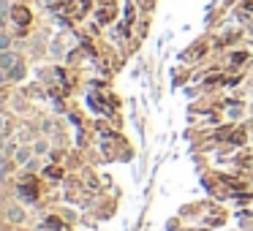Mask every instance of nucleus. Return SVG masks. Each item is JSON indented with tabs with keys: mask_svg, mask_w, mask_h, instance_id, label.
I'll use <instances>...</instances> for the list:
<instances>
[{
	"mask_svg": "<svg viewBox=\"0 0 253 231\" xmlns=\"http://www.w3.org/2000/svg\"><path fill=\"white\" fill-rule=\"evenodd\" d=\"M3 215H6L8 223H25V209L17 207V204H11V207L3 209Z\"/></svg>",
	"mask_w": 253,
	"mask_h": 231,
	"instance_id": "1",
	"label": "nucleus"
},
{
	"mask_svg": "<svg viewBox=\"0 0 253 231\" xmlns=\"http://www.w3.org/2000/svg\"><path fill=\"white\" fill-rule=\"evenodd\" d=\"M17 63H19V57L14 55L11 49H3V52H0V68H3V71H11Z\"/></svg>",
	"mask_w": 253,
	"mask_h": 231,
	"instance_id": "2",
	"label": "nucleus"
},
{
	"mask_svg": "<svg viewBox=\"0 0 253 231\" xmlns=\"http://www.w3.org/2000/svg\"><path fill=\"white\" fill-rule=\"evenodd\" d=\"M22 77H25V63H17V66L8 71V82H22Z\"/></svg>",
	"mask_w": 253,
	"mask_h": 231,
	"instance_id": "3",
	"label": "nucleus"
},
{
	"mask_svg": "<svg viewBox=\"0 0 253 231\" xmlns=\"http://www.w3.org/2000/svg\"><path fill=\"white\" fill-rule=\"evenodd\" d=\"M14 22H17V25H28V22H30L28 8H22V6H19V8H14Z\"/></svg>",
	"mask_w": 253,
	"mask_h": 231,
	"instance_id": "4",
	"label": "nucleus"
},
{
	"mask_svg": "<svg viewBox=\"0 0 253 231\" xmlns=\"http://www.w3.org/2000/svg\"><path fill=\"white\" fill-rule=\"evenodd\" d=\"M11 44H14V38L8 33H3V30H0V52L3 49H11Z\"/></svg>",
	"mask_w": 253,
	"mask_h": 231,
	"instance_id": "5",
	"label": "nucleus"
},
{
	"mask_svg": "<svg viewBox=\"0 0 253 231\" xmlns=\"http://www.w3.org/2000/svg\"><path fill=\"white\" fill-rule=\"evenodd\" d=\"M28 160H30V150L28 147H22V150H17V163H28Z\"/></svg>",
	"mask_w": 253,
	"mask_h": 231,
	"instance_id": "6",
	"label": "nucleus"
},
{
	"mask_svg": "<svg viewBox=\"0 0 253 231\" xmlns=\"http://www.w3.org/2000/svg\"><path fill=\"white\" fill-rule=\"evenodd\" d=\"M33 153H36V155H44V153H46V142H44V139H39V142L33 144Z\"/></svg>",
	"mask_w": 253,
	"mask_h": 231,
	"instance_id": "7",
	"label": "nucleus"
},
{
	"mask_svg": "<svg viewBox=\"0 0 253 231\" xmlns=\"http://www.w3.org/2000/svg\"><path fill=\"white\" fill-rule=\"evenodd\" d=\"M14 153H17V147H14V144H6V147H3V155H6V158H11Z\"/></svg>",
	"mask_w": 253,
	"mask_h": 231,
	"instance_id": "8",
	"label": "nucleus"
},
{
	"mask_svg": "<svg viewBox=\"0 0 253 231\" xmlns=\"http://www.w3.org/2000/svg\"><path fill=\"white\" fill-rule=\"evenodd\" d=\"M6 11H8V3H6V0H0V17H3Z\"/></svg>",
	"mask_w": 253,
	"mask_h": 231,
	"instance_id": "9",
	"label": "nucleus"
},
{
	"mask_svg": "<svg viewBox=\"0 0 253 231\" xmlns=\"http://www.w3.org/2000/svg\"><path fill=\"white\" fill-rule=\"evenodd\" d=\"M46 177H60V169H46Z\"/></svg>",
	"mask_w": 253,
	"mask_h": 231,
	"instance_id": "10",
	"label": "nucleus"
},
{
	"mask_svg": "<svg viewBox=\"0 0 253 231\" xmlns=\"http://www.w3.org/2000/svg\"><path fill=\"white\" fill-rule=\"evenodd\" d=\"M245 57H248V55H242V52H237V55H234V63H245Z\"/></svg>",
	"mask_w": 253,
	"mask_h": 231,
	"instance_id": "11",
	"label": "nucleus"
},
{
	"mask_svg": "<svg viewBox=\"0 0 253 231\" xmlns=\"http://www.w3.org/2000/svg\"><path fill=\"white\" fill-rule=\"evenodd\" d=\"M6 79H8V71H3V68H0V84L6 82Z\"/></svg>",
	"mask_w": 253,
	"mask_h": 231,
	"instance_id": "12",
	"label": "nucleus"
},
{
	"mask_svg": "<svg viewBox=\"0 0 253 231\" xmlns=\"http://www.w3.org/2000/svg\"><path fill=\"white\" fill-rule=\"evenodd\" d=\"M0 131H3V117H0Z\"/></svg>",
	"mask_w": 253,
	"mask_h": 231,
	"instance_id": "13",
	"label": "nucleus"
},
{
	"mask_svg": "<svg viewBox=\"0 0 253 231\" xmlns=\"http://www.w3.org/2000/svg\"><path fill=\"white\" fill-rule=\"evenodd\" d=\"M0 147H3V136H0Z\"/></svg>",
	"mask_w": 253,
	"mask_h": 231,
	"instance_id": "14",
	"label": "nucleus"
}]
</instances>
